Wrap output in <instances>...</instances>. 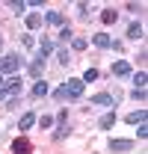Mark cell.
I'll use <instances>...</instances> for the list:
<instances>
[{"instance_id":"cell-26","label":"cell","mask_w":148,"mask_h":154,"mask_svg":"<svg viewBox=\"0 0 148 154\" xmlns=\"http://www.w3.org/2000/svg\"><path fill=\"white\" fill-rule=\"evenodd\" d=\"M136 136H139V139H145V136H148V125H139V131H136Z\"/></svg>"},{"instance_id":"cell-3","label":"cell","mask_w":148,"mask_h":154,"mask_svg":"<svg viewBox=\"0 0 148 154\" xmlns=\"http://www.w3.org/2000/svg\"><path fill=\"white\" fill-rule=\"evenodd\" d=\"M15 95H21V80H6L3 83V89H0V101H9V98H15Z\"/></svg>"},{"instance_id":"cell-12","label":"cell","mask_w":148,"mask_h":154,"mask_svg":"<svg viewBox=\"0 0 148 154\" xmlns=\"http://www.w3.org/2000/svg\"><path fill=\"white\" fill-rule=\"evenodd\" d=\"M142 33H145V30H142L139 21H133V24L128 27V38H142Z\"/></svg>"},{"instance_id":"cell-24","label":"cell","mask_w":148,"mask_h":154,"mask_svg":"<svg viewBox=\"0 0 148 154\" xmlns=\"http://www.w3.org/2000/svg\"><path fill=\"white\" fill-rule=\"evenodd\" d=\"M59 62H62V65H68V62H71V57H68V51H59Z\"/></svg>"},{"instance_id":"cell-5","label":"cell","mask_w":148,"mask_h":154,"mask_svg":"<svg viewBox=\"0 0 148 154\" xmlns=\"http://www.w3.org/2000/svg\"><path fill=\"white\" fill-rule=\"evenodd\" d=\"M92 42H95V48H101V51L113 48V38L107 36V33H95V36H92Z\"/></svg>"},{"instance_id":"cell-7","label":"cell","mask_w":148,"mask_h":154,"mask_svg":"<svg viewBox=\"0 0 148 154\" xmlns=\"http://www.w3.org/2000/svg\"><path fill=\"white\" fill-rule=\"evenodd\" d=\"M133 142L130 139H110V151H130Z\"/></svg>"},{"instance_id":"cell-13","label":"cell","mask_w":148,"mask_h":154,"mask_svg":"<svg viewBox=\"0 0 148 154\" xmlns=\"http://www.w3.org/2000/svg\"><path fill=\"white\" fill-rule=\"evenodd\" d=\"M48 92H51V86H48L45 80H36V86H33V95H36V98H45Z\"/></svg>"},{"instance_id":"cell-20","label":"cell","mask_w":148,"mask_h":154,"mask_svg":"<svg viewBox=\"0 0 148 154\" xmlns=\"http://www.w3.org/2000/svg\"><path fill=\"white\" fill-rule=\"evenodd\" d=\"M86 45H89V42H86V38H80V36L71 38V48H74V51H86Z\"/></svg>"},{"instance_id":"cell-8","label":"cell","mask_w":148,"mask_h":154,"mask_svg":"<svg viewBox=\"0 0 148 154\" xmlns=\"http://www.w3.org/2000/svg\"><path fill=\"white\" fill-rule=\"evenodd\" d=\"M113 125H116V113H107V116H101V119H98V128H101V131H110Z\"/></svg>"},{"instance_id":"cell-25","label":"cell","mask_w":148,"mask_h":154,"mask_svg":"<svg viewBox=\"0 0 148 154\" xmlns=\"http://www.w3.org/2000/svg\"><path fill=\"white\" fill-rule=\"evenodd\" d=\"M130 95L136 98V101H145V89H133V92H130Z\"/></svg>"},{"instance_id":"cell-22","label":"cell","mask_w":148,"mask_h":154,"mask_svg":"<svg viewBox=\"0 0 148 154\" xmlns=\"http://www.w3.org/2000/svg\"><path fill=\"white\" fill-rule=\"evenodd\" d=\"M59 38H62V42H68V38H74L71 27H62V30H59Z\"/></svg>"},{"instance_id":"cell-2","label":"cell","mask_w":148,"mask_h":154,"mask_svg":"<svg viewBox=\"0 0 148 154\" xmlns=\"http://www.w3.org/2000/svg\"><path fill=\"white\" fill-rule=\"evenodd\" d=\"M62 89H65V98H80L83 89H86V83H83L80 77H68V83H65Z\"/></svg>"},{"instance_id":"cell-6","label":"cell","mask_w":148,"mask_h":154,"mask_svg":"<svg viewBox=\"0 0 148 154\" xmlns=\"http://www.w3.org/2000/svg\"><path fill=\"white\" fill-rule=\"evenodd\" d=\"M113 74H116V77H128V74H130L128 59H119V62H113Z\"/></svg>"},{"instance_id":"cell-18","label":"cell","mask_w":148,"mask_h":154,"mask_svg":"<svg viewBox=\"0 0 148 154\" xmlns=\"http://www.w3.org/2000/svg\"><path fill=\"white\" fill-rule=\"evenodd\" d=\"M80 80H83V83H95V80H98V68H86Z\"/></svg>"},{"instance_id":"cell-16","label":"cell","mask_w":148,"mask_h":154,"mask_svg":"<svg viewBox=\"0 0 148 154\" xmlns=\"http://www.w3.org/2000/svg\"><path fill=\"white\" fill-rule=\"evenodd\" d=\"M51 51H54V42H51V38H42V48H39V57L36 59H45Z\"/></svg>"},{"instance_id":"cell-17","label":"cell","mask_w":148,"mask_h":154,"mask_svg":"<svg viewBox=\"0 0 148 154\" xmlns=\"http://www.w3.org/2000/svg\"><path fill=\"white\" fill-rule=\"evenodd\" d=\"M116 18H119V12H113V9H104L101 12V21L104 24H116Z\"/></svg>"},{"instance_id":"cell-14","label":"cell","mask_w":148,"mask_h":154,"mask_svg":"<svg viewBox=\"0 0 148 154\" xmlns=\"http://www.w3.org/2000/svg\"><path fill=\"white\" fill-rule=\"evenodd\" d=\"M12 151L15 154H30V142H27V139H15V142H12Z\"/></svg>"},{"instance_id":"cell-11","label":"cell","mask_w":148,"mask_h":154,"mask_svg":"<svg viewBox=\"0 0 148 154\" xmlns=\"http://www.w3.org/2000/svg\"><path fill=\"white\" fill-rule=\"evenodd\" d=\"M33 122H36V113H24V116H21V122H18V128H21V131H30Z\"/></svg>"},{"instance_id":"cell-28","label":"cell","mask_w":148,"mask_h":154,"mask_svg":"<svg viewBox=\"0 0 148 154\" xmlns=\"http://www.w3.org/2000/svg\"><path fill=\"white\" fill-rule=\"evenodd\" d=\"M0 48H3V36H0Z\"/></svg>"},{"instance_id":"cell-19","label":"cell","mask_w":148,"mask_h":154,"mask_svg":"<svg viewBox=\"0 0 148 154\" xmlns=\"http://www.w3.org/2000/svg\"><path fill=\"white\" fill-rule=\"evenodd\" d=\"M145 80H148L145 71H136V74H133V83H136V89H145Z\"/></svg>"},{"instance_id":"cell-9","label":"cell","mask_w":148,"mask_h":154,"mask_svg":"<svg viewBox=\"0 0 148 154\" xmlns=\"http://www.w3.org/2000/svg\"><path fill=\"white\" fill-rule=\"evenodd\" d=\"M145 119H148L145 110H136V113H130V116H128V125H145Z\"/></svg>"},{"instance_id":"cell-1","label":"cell","mask_w":148,"mask_h":154,"mask_svg":"<svg viewBox=\"0 0 148 154\" xmlns=\"http://www.w3.org/2000/svg\"><path fill=\"white\" fill-rule=\"evenodd\" d=\"M21 68V57L18 54H6V57H0V74H15Z\"/></svg>"},{"instance_id":"cell-10","label":"cell","mask_w":148,"mask_h":154,"mask_svg":"<svg viewBox=\"0 0 148 154\" xmlns=\"http://www.w3.org/2000/svg\"><path fill=\"white\" fill-rule=\"evenodd\" d=\"M45 21H48V24H54V27H62V24H65V15H62V12H48Z\"/></svg>"},{"instance_id":"cell-4","label":"cell","mask_w":148,"mask_h":154,"mask_svg":"<svg viewBox=\"0 0 148 154\" xmlns=\"http://www.w3.org/2000/svg\"><path fill=\"white\" fill-rule=\"evenodd\" d=\"M92 104L95 107H116V98L107 95V92H101V95H92Z\"/></svg>"},{"instance_id":"cell-23","label":"cell","mask_w":148,"mask_h":154,"mask_svg":"<svg viewBox=\"0 0 148 154\" xmlns=\"http://www.w3.org/2000/svg\"><path fill=\"white\" fill-rule=\"evenodd\" d=\"M39 125H42V128H45V131H48V128H51V125H54V119H51V116H42V119H39Z\"/></svg>"},{"instance_id":"cell-21","label":"cell","mask_w":148,"mask_h":154,"mask_svg":"<svg viewBox=\"0 0 148 154\" xmlns=\"http://www.w3.org/2000/svg\"><path fill=\"white\" fill-rule=\"evenodd\" d=\"M42 62H45V59H36V62L30 65V74L36 77V80H39V77H42Z\"/></svg>"},{"instance_id":"cell-27","label":"cell","mask_w":148,"mask_h":154,"mask_svg":"<svg viewBox=\"0 0 148 154\" xmlns=\"http://www.w3.org/2000/svg\"><path fill=\"white\" fill-rule=\"evenodd\" d=\"M3 83H6V80H3V74H0V89H3Z\"/></svg>"},{"instance_id":"cell-15","label":"cell","mask_w":148,"mask_h":154,"mask_svg":"<svg viewBox=\"0 0 148 154\" xmlns=\"http://www.w3.org/2000/svg\"><path fill=\"white\" fill-rule=\"evenodd\" d=\"M42 24H45V18H42L39 12H30V15H27V27H30V30H36V27H42Z\"/></svg>"}]
</instances>
